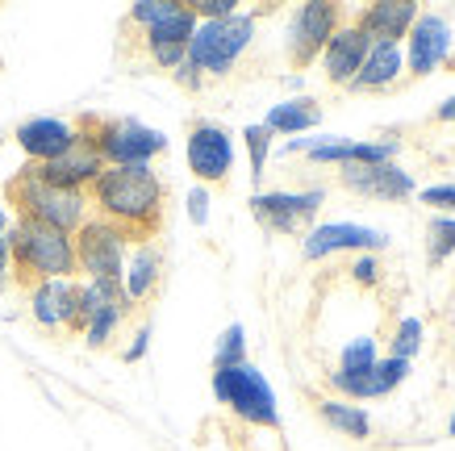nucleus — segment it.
I'll list each match as a JSON object with an SVG mask.
<instances>
[{
	"instance_id": "obj_1",
	"label": "nucleus",
	"mask_w": 455,
	"mask_h": 451,
	"mask_svg": "<svg viewBox=\"0 0 455 451\" xmlns=\"http://www.w3.org/2000/svg\"><path fill=\"white\" fill-rule=\"evenodd\" d=\"M88 205L97 218L113 221L130 243H151L164 226L167 189L151 164L142 167H105L97 184L88 189Z\"/></svg>"
},
{
	"instance_id": "obj_2",
	"label": "nucleus",
	"mask_w": 455,
	"mask_h": 451,
	"mask_svg": "<svg viewBox=\"0 0 455 451\" xmlns=\"http://www.w3.org/2000/svg\"><path fill=\"white\" fill-rule=\"evenodd\" d=\"M9 255H13V285L34 288L42 280H76V243L71 234L51 230L42 221L17 218L4 234Z\"/></svg>"
},
{
	"instance_id": "obj_3",
	"label": "nucleus",
	"mask_w": 455,
	"mask_h": 451,
	"mask_svg": "<svg viewBox=\"0 0 455 451\" xmlns=\"http://www.w3.org/2000/svg\"><path fill=\"white\" fill-rule=\"evenodd\" d=\"M9 205L17 209V218L26 221H42L51 230L76 234L88 221V192H71V189H55L34 172V164H26L9 184H4Z\"/></svg>"
},
{
	"instance_id": "obj_4",
	"label": "nucleus",
	"mask_w": 455,
	"mask_h": 451,
	"mask_svg": "<svg viewBox=\"0 0 455 451\" xmlns=\"http://www.w3.org/2000/svg\"><path fill=\"white\" fill-rule=\"evenodd\" d=\"M255 42V13H230L218 17V21H196L193 38H188V51H184V63L201 76V80H218V76H230L243 51Z\"/></svg>"
},
{
	"instance_id": "obj_5",
	"label": "nucleus",
	"mask_w": 455,
	"mask_h": 451,
	"mask_svg": "<svg viewBox=\"0 0 455 451\" xmlns=\"http://www.w3.org/2000/svg\"><path fill=\"white\" fill-rule=\"evenodd\" d=\"M76 130L88 134V142L97 147L105 167H142L167 150L164 130H151V125L134 122V117H97V113H88V117L76 122Z\"/></svg>"
},
{
	"instance_id": "obj_6",
	"label": "nucleus",
	"mask_w": 455,
	"mask_h": 451,
	"mask_svg": "<svg viewBox=\"0 0 455 451\" xmlns=\"http://www.w3.org/2000/svg\"><path fill=\"white\" fill-rule=\"evenodd\" d=\"M130 26H142L147 55H151L155 68L176 71L184 63L188 38H193V29H196V13L188 4H176V0H139L130 9Z\"/></svg>"
},
{
	"instance_id": "obj_7",
	"label": "nucleus",
	"mask_w": 455,
	"mask_h": 451,
	"mask_svg": "<svg viewBox=\"0 0 455 451\" xmlns=\"http://www.w3.org/2000/svg\"><path fill=\"white\" fill-rule=\"evenodd\" d=\"M213 397L251 426H280L276 414V393L263 381V372L255 364H235V368H213Z\"/></svg>"
},
{
	"instance_id": "obj_8",
	"label": "nucleus",
	"mask_w": 455,
	"mask_h": 451,
	"mask_svg": "<svg viewBox=\"0 0 455 451\" xmlns=\"http://www.w3.org/2000/svg\"><path fill=\"white\" fill-rule=\"evenodd\" d=\"M71 243H76V272L84 280H122L130 238L113 221L88 218L80 230L71 234Z\"/></svg>"
},
{
	"instance_id": "obj_9",
	"label": "nucleus",
	"mask_w": 455,
	"mask_h": 451,
	"mask_svg": "<svg viewBox=\"0 0 455 451\" xmlns=\"http://www.w3.org/2000/svg\"><path fill=\"white\" fill-rule=\"evenodd\" d=\"M343 26V9L326 4V0H309L292 13L289 26V63L292 71H305L309 63H317V55L326 51V42L334 38V29Z\"/></svg>"
},
{
	"instance_id": "obj_10",
	"label": "nucleus",
	"mask_w": 455,
	"mask_h": 451,
	"mask_svg": "<svg viewBox=\"0 0 455 451\" xmlns=\"http://www.w3.org/2000/svg\"><path fill=\"white\" fill-rule=\"evenodd\" d=\"M326 201V192L322 189H305V192H255L251 197V213L259 221L263 230L272 234H297L305 221L314 218L317 209Z\"/></svg>"
},
{
	"instance_id": "obj_11",
	"label": "nucleus",
	"mask_w": 455,
	"mask_h": 451,
	"mask_svg": "<svg viewBox=\"0 0 455 451\" xmlns=\"http://www.w3.org/2000/svg\"><path fill=\"white\" fill-rule=\"evenodd\" d=\"M34 322L59 334H80V280H42L26 288Z\"/></svg>"
},
{
	"instance_id": "obj_12",
	"label": "nucleus",
	"mask_w": 455,
	"mask_h": 451,
	"mask_svg": "<svg viewBox=\"0 0 455 451\" xmlns=\"http://www.w3.org/2000/svg\"><path fill=\"white\" fill-rule=\"evenodd\" d=\"M235 167V142L218 122H196L188 130V172L201 184H221Z\"/></svg>"
},
{
	"instance_id": "obj_13",
	"label": "nucleus",
	"mask_w": 455,
	"mask_h": 451,
	"mask_svg": "<svg viewBox=\"0 0 455 451\" xmlns=\"http://www.w3.org/2000/svg\"><path fill=\"white\" fill-rule=\"evenodd\" d=\"M34 172H38L46 184H55V189L88 192L92 184H97L100 172H105V159H100L97 147L88 142V134L76 130V142H71L59 159H51V164H34Z\"/></svg>"
},
{
	"instance_id": "obj_14",
	"label": "nucleus",
	"mask_w": 455,
	"mask_h": 451,
	"mask_svg": "<svg viewBox=\"0 0 455 451\" xmlns=\"http://www.w3.org/2000/svg\"><path fill=\"white\" fill-rule=\"evenodd\" d=\"M368 51H372V38H368L355 21H343V26L334 29V38L326 42V51H322L326 80L339 84V88H351V80L359 76V68H363Z\"/></svg>"
},
{
	"instance_id": "obj_15",
	"label": "nucleus",
	"mask_w": 455,
	"mask_h": 451,
	"mask_svg": "<svg viewBox=\"0 0 455 451\" xmlns=\"http://www.w3.org/2000/svg\"><path fill=\"white\" fill-rule=\"evenodd\" d=\"M388 238L380 230H368V226H355V221H326V226H314L305 234V260H326L334 251H380Z\"/></svg>"
},
{
	"instance_id": "obj_16",
	"label": "nucleus",
	"mask_w": 455,
	"mask_h": 451,
	"mask_svg": "<svg viewBox=\"0 0 455 451\" xmlns=\"http://www.w3.org/2000/svg\"><path fill=\"white\" fill-rule=\"evenodd\" d=\"M410 68L414 76H430L443 59L451 55V29H447V17L439 13H418V21L410 26Z\"/></svg>"
},
{
	"instance_id": "obj_17",
	"label": "nucleus",
	"mask_w": 455,
	"mask_h": 451,
	"mask_svg": "<svg viewBox=\"0 0 455 451\" xmlns=\"http://www.w3.org/2000/svg\"><path fill=\"white\" fill-rule=\"evenodd\" d=\"M343 189L363 192V197H376V201H405L414 192V176L401 172L397 164H376V167H343L339 172Z\"/></svg>"
},
{
	"instance_id": "obj_18",
	"label": "nucleus",
	"mask_w": 455,
	"mask_h": 451,
	"mask_svg": "<svg viewBox=\"0 0 455 451\" xmlns=\"http://www.w3.org/2000/svg\"><path fill=\"white\" fill-rule=\"evenodd\" d=\"M17 147L26 150L29 164H51L63 150L76 142V125L59 122V117H29V122L17 125Z\"/></svg>"
},
{
	"instance_id": "obj_19",
	"label": "nucleus",
	"mask_w": 455,
	"mask_h": 451,
	"mask_svg": "<svg viewBox=\"0 0 455 451\" xmlns=\"http://www.w3.org/2000/svg\"><path fill=\"white\" fill-rule=\"evenodd\" d=\"M410 376V359H376L372 372H359V376H347V372H331V384L343 397H355V401H368V397H385L393 393L401 381Z\"/></svg>"
},
{
	"instance_id": "obj_20",
	"label": "nucleus",
	"mask_w": 455,
	"mask_h": 451,
	"mask_svg": "<svg viewBox=\"0 0 455 451\" xmlns=\"http://www.w3.org/2000/svg\"><path fill=\"white\" fill-rule=\"evenodd\" d=\"M164 280V251L155 243H134V251L125 255V272H122V293L130 305H147L159 293Z\"/></svg>"
},
{
	"instance_id": "obj_21",
	"label": "nucleus",
	"mask_w": 455,
	"mask_h": 451,
	"mask_svg": "<svg viewBox=\"0 0 455 451\" xmlns=\"http://www.w3.org/2000/svg\"><path fill=\"white\" fill-rule=\"evenodd\" d=\"M418 21V4L414 0H388V4H368L363 13L355 17V26L376 42H388V46H401V38L410 34V26Z\"/></svg>"
},
{
	"instance_id": "obj_22",
	"label": "nucleus",
	"mask_w": 455,
	"mask_h": 451,
	"mask_svg": "<svg viewBox=\"0 0 455 451\" xmlns=\"http://www.w3.org/2000/svg\"><path fill=\"white\" fill-rule=\"evenodd\" d=\"M317 122H322L317 101H309V96H292V101L272 105L259 125L267 130V134H305V130H314Z\"/></svg>"
},
{
	"instance_id": "obj_23",
	"label": "nucleus",
	"mask_w": 455,
	"mask_h": 451,
	"mask_svg": "<svg viewBox=\"0 0 455 451\" xmlns=\"http://www.w3.org/2000/svg\"><path fill=\"white\" fill-rule=\"evenodd\" d=\"M397 71H401V46H388V42H376L368 59H363V68L359 76L351 80L355 93H380L388 84H397Z\"/></svg>"
},
{
	"instance_id": "obj_24",
	"label": "nucleus",
	"mask_w": 455,
	"mask_h": 451,
	"mask_svg": "<svg viewBox=\"0 0 455 451\" xmlns=\"http://www.w3.org/2000/svg\"><path fill=\"white\" fill-rule=\"evenodd\" d=\"M317 414H322V423L331 426V431H339V435H347V439L372 435V418L359 410V406L343 401V397H322V401H317Z\"/></svg>"
},
{
	"instance_id": "obj_25",
	"label": "nucleus",
	"mask_w": 455,
	"mask_h": 451,
	"mask_svg": "<svg viewBox=\"0 0 455 451\" xmlns=\"http://www.w3.org/2000/svg\"><path fill=\"white\" fill-rule=\"evenodd\" d=\"M130 310H134L130 301H113V305H100L97 314L88 318V326H84V342H88V347H109L113 330L122 326V318L130 314Z\"/></svg>"
},
{
	"instance_id": "obj_26",
	"label": "nucleus",
	"mask_w": 455,
	"mask_h": 451,
	"mask_svg": "<svg viewBox=\"0 0 455 451\" xmlns=\"http://www.w3.org/2000/svg\"><path fill=\"white\" fill-rule=\"evenodd\" d=\"M235 364H247V330L226 326L218 339V351H213V368H235Z\"/></svg>"
},
{
	"instance_id": "obj_27",
	"label": "nucleus",
	"mask_w": 455,
	"mask_h": 451,
	"mask_svg": "<svg viewBox=\"0 0 455 451\" xmlns=\"http://www.w3.org/2000/svg\"><path fill=\"white\" fill-rule=\"evenodd\" d=\"M376 364V342L372 339H355L343 347V359H339V372L347 376H359V372H372Z\"/></svg>"
},
{
	"instance_id": "obj_28",
	"label": "nucleus",
	"mask_w": 455,
	"mask_h": 451,
	"mask_svg": "<svg viewBox=\"0 0 455 451\" xmlns=\"http://www.w3.org/2000/svg\"><path fill=\"white\" fill-rule=\"evenodd\" d=\"M430 243H427V260L443 263L455 251V218H435L430 221Z\"/></svg>"
},
{
	"instance_id": "obj_29",
	"label": "nucleus",
	"mask_w": 455,
	"mask_h": 451,
	"mask_svg": "<svg viewBox=\"0 0 455 451\" xmlns=\"http://www.w3.org/2000/svg\"><path fill=\"white\" fill-rule=\"evenodd\" d=\"M243 142H247V155H251V180H259L263 167H267V155H272V134L263 125H247Z\"/></svg>"
},
{
	"instance_id": "obj_30",
	"label": "nucleus",
	"mask_w": 455,
	"mask_h": 451,
	"mask_svg": "<svg viewBox=\"0 0 455 451\" xmlns=\"http://www.w3.org/2000/svg\"><path fill=\"white\" fill-rule=\"evenodd\" d=\"M422 334H427L422 322H418V318H405V322L397 326V334H393V356L397 359L418 356V351H422Z\"/></svg>"
},
{
	"instance_id": "obj_31",
	"label": "nucleus",
	"mask_w": 455,
	"mask_h": 451,
	"mask_svg": "<svg viewBox=\"0 0 455 451\" xmlns=\"http://www.w3.org/2000/svg\"><path fill=\"white\" fill-rule=\"evenodd\" d=\"M188 9L196 13V21H218V17L238 13V0H193Z\"/></svg>"
},
{
	"instance_id": "obj_32",
	"label": "nucleus",
	"mask_w": 455,
	"mask_h": 451,
	"mask_svg": "<svg viewBox=\"0 0 455 451\" xmlns=\"http://www.w3.org/2000/svg\"><path fill=\"white\" fill-rule=\"evenodd\" d=\"M188 218H193V226H205L209 221V189L205 184H196V189L188 192Z\"/></svg>"
},
{
	"instance_id": "obj_33",
	"label": "nucleus",
	"mask_w": 455,
	"mask_h": 451,
	"mask_svg": "<svg viewBox=\"0 0 455 451\" xmlns=\"http://www.w3.org/2000/svg\"><path fill=\"white\" fill-rule=\"evenodd\" d=\"M147 347H151V322H142V326L134 330V342L122 351V359H125V364H139V359L147 356Z\"/></svg>"
},
{
	"instance_id": "obj_34",
	"label": "nucleus",
	"mask_w": 455,
	"mask_h": 451,
	"mask_svg": "<svg viewBox=\"0 0 455 451\" xmlns=\"http://www.w3.org/2000/svg\"><path fill=\"white\" fill-rule=\"evenodd\" d=\"M422 205L455 209V184H435V189H427V192H422Z\"/></svg>"
},
{
	"instance_id": "obj_35",
	"label": "nucleus",
	"mask_w": 455,
	"mask_h": 451,
	"mask_svg": "<svg viewBox=\"0 0 455 451\" xmlns=\"http://www.w3.org/2000/svg\"><path fill=\"white\" fill-rule=\"evenodd\" d=\"M13 288V255H9V243L0 238V293Z\"/></svg>"
},
{
	"instance_id": "obj_36",
	"label": "nucleus",
	"mask_w": 455,
	"mask_h": 451,
	"mask_svg": "<svg viewBox=\"0 0 455 451\" xmlns=\"http://www.w3.org/2000/svg\"><path fill=\"white\" fill-rule=\"evenodd\" d=\"M355 280H359V285H376V280H380V268H376L372 255L355 260Z\"/></svg>"
},
{
	"instance_id": "obj_37",
	"label": "nucleus",
	"mask_w": 455,
	"mask_h": 451,
	"mask_svg": "<svg viewBox=\"0 0 455 451\" xmlns=\"http://www.w3.org/2000/svg\"><path fill=\"white\" fill-rule=\"evenodd\" d=\"M435 122H455V96L451 101H443L439 109H435Z\"/></svg>"
},
{
	"instance_id": "obj_38",
	"label": "nucleus",
	"mask_w": 455,
	"mask_h": 451,
	"mask_svg": "<svg viewBox=\"0 0 455 451\" xmlns=\"http://www.w3.org/2000/svg\"><path fill=\"white\" fill-rule=\"evenodd\" d=\"M9 226H13V221H9V209L0 205V238H4V234H9Z\"/></svg>"
},
{
	"instance_id": "obj_39",
	"label": "nucleus",
	"mask_w": 455,
	"mask_h": 451,
	"mask_svg": "<svg viewBox=\"0 0 455 451\" xmlns=\"http://www.w3.org/2000/svg\"><path fill=\"white\" fill-rule=\"evenodd\" d=\"M451 435H455V414H451Z\"/></svg>"
}]
</instances>
